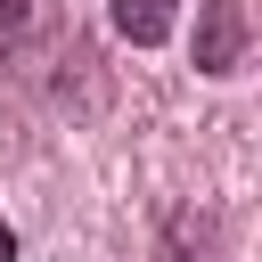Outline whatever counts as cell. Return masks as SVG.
Returning a JSON list of instances; mask_svg holds the SVG:
<instances>
[{"mask_svg": "<svg viewBox=\"0 0 262 262\" xmlns=\"http://www.w3.org/2000/svg\"><path fill=\"white\" fill-rule=\"evenodd\" d=\"M237 57H246V0H205L196 66H205V74H237Z\"/></svg>", "mask_w": 262, "mask_h": 262, "instance_id": "6da1fadb", "label": "cell"}, {"mask_svg": "<svg viewBox=\"0 0 262 262\" xmlns=\"http://www.w3.org/2000/svg\"><path fill=\"white\" fill-rule=\"evenodd\" d=\"M172 16H180V0H115V33L139 41V49L172 41Z\"/></svg>", "mask_w": 262, "mask_h": 262, "instance_id": "7a4b0ae2", "label": "cell"}, {"mask_svg": "<svg viewBox=\"0 0 262 262\" xmlns=\"http://www.w3.org/2000/svg\"><path fill=\"white\" fill-rule=\"evenodd\" d=\"M16 33H25V0H0V49H8Z\"/></svg>", "mask_w": 262, "mask_h": 262, "instance_id": "3957f363", "label": "cell"}, {"mask_svg": "<svg viewBox=\"0 0 262 262\" xmlns=\"http://www.w3.org/2000/svg\"><path fill=\"white\" fill-rule=\"evenodd\" d=\"M0 262H16V229L8 221H0Z\"/></svg>", "mask_w": 262, "mask_h": 262, "instance_id": "277c9868", "label": "cell"}]
</instances>
